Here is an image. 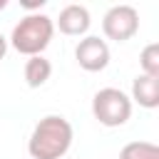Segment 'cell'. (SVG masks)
Returning a JSON list of instances; mask_svg holds the SVG:
<instances>
[{
	"mask_svg": "<svg viewBox=\"0 0 159 159\" xmlns=\"http://www.w3.org/2000/svg\"><path fill=\"white\" fill-rule=\"evenodd\" d=\"M75 60L82 70L87 72H102L109 65V47L104 40H99L97 35H87L84 40L77 42L75 47Z\"/></svg>",
	"mask_w": 159,
	"mask_h": 159,
	"instance_id": "obj_5",
	"label": "cell"
},
{
	"mask_svg": "<svg viewBox=\"0 0 159 159\" xmlns=\"http://www.w3.org/2000/svg\"><path fill=\"white\" fill-rule=\"evenodd\" d=\"M137 30H139V12L132 5H114L102 17V32L107 40L127 42L137 35Z\"/></svg>",
	"mask_w": 159,
	"mask_h": 159,
	"instance_id": "obj_4",
	"label": "cell"
},
{
	"mask_svg": "<svg viewBox=\"0 0 159 159\" xmlns=\"http://www.w3.org/2000/svg\"><path fill=\"white\" fill-rule=\"evenodd\" d=\"M45 5V0H32V2H22V7H27V10H40Z\"/></svg>",
	"mask_w": 159,
	"mask_h": 159,
	"instance_id": "obj_11",
	"label": "cell"
},
{
	"mask_svg": "<svg viewBox=\"0 0 159 159\" xmlns=\"http://www.w3.org/2000/svg\"><path fill=\"white\" fill-rule=\"evenodd\" d=\"M139 67H142V75H149V77H159V45L152 42L142 50L139 55Z\"/></svg>",
	"mask_w": 159,
	"mask_h": 159,
	"instance_id": "obj_10",
	"label": "cell"
},
{
	"mask_svg": "<svg viewBox=\"0 0 159 159\" xmlns=\"http://www.w3.org/2000/svg\"><path fill=\"white\" fill-rule=\"evenodd\" d=\"M5 52H7V37L0 32V60L5 57Z\"/></svg>",
	"mask_w": 159,
	"mask_h": 159,
	"instance_id": "obj_12",
	"label": "cell"
},
{
	"mask_svg": "<svg viewBox=\"0 0 159 159\" xmlns=\"http://www.w3.org/2000/svg\"><path fill=\"white\" fill-rule=\"evenodd\" d=\"M129 99H134L144 109H157L159 107V77L137 75L132 82V97Z\"/></svg>",
	"mask_w": 159,
	"mask_h": 159,
	"instance_id": "obj_7",
	"label": "cell"
},
{
	"mask_svg": "<svg viewBox=\"0 0 159 159\" xmlns=\"http://www.w3.org/2000/svg\"><path fill=\"white\" fill-rule=\"evenodd\" d=\"M50 75H52V62L47 57H42V55L27 57V62H25V82H27V87H32V89L42 87L50 80Z\"/></svg>",
	"mask_w": 159,
	"mask_h": 159,
	"instance_id": "obj_8",
	"label": "cell"
},
{
	"mask_svg": "<svg viewBox=\"0 0 159 159\" xmlns=\"http://www.w3.org/2000/svg\"><path fill=\"white\" fill-rule=\"evenodd\" d=\"M7 7V0H0V10H5Z\"/></svg>",
	"mask_w": 159,
	"mask_h": 159,
	"instance_id": "obj_13",
	"label": "cell"
},
{
	"mask_svg": "<svg viewBox=\"0 0 159 159\" xmlns=\"http://www.w3.org/2000/svg\"><path fill=\"white\" fill-rule=\"evenodd\" d=\"M72 124L60 114L42 117L27 142V152L32 159H62L72 147Z\"/></svg>",
	"mask_w": 159,
	"mask_h": 159,
	"instance_id": "obj_1",
	"label": "cell"
},
{
	"mask_svg": "<svg viewBox=\"0 0 159 159\" xmlns=\"http://www.w3.org/2000/svg\"><path fill=\"white\" fill-rule=\"evenodd\" d=\"M119 159H159V147L152 142H129L122 147Z\"/></svg>",
	"mask_w": 159,
	"mask_h": 159,
	"instance_id": "obj_9",
	"label": "cell"
},
{
	"mask_svg": "<svg viewBox=\"0 0 159 159\" xmlns=\"http://www.w3.org/2000/svg\"><path fill=\"white\" fill-rule=\"evenodd\" d=\"M92 114L104 127H122L132 117V99L117 87H104L92 97Z\"/></svg>",
	"mask_w": 159,
	"mask_h": 159,
	"instance_id": "obj_3",
	"label": "cell"
},
{
	"mask_svg": "<svg viewBox=\"0 0 159 159\" xmlns=\"http://www.w3.org/2000/svg\"><path fill=\"white\" fill-rule=\"evenodd\" d=\"M52 35H55V20L42 12H30L12 27L10 45L20 55L35 57V55H42V50L52 40Z\"/></svg>",
	"mask_w": 159,
	"mask_h": 159,
	"instance_id": "obj_2",
	"label": "cell"
},
{
	"mask_svg": "<svg viewBox=\"0 0 159 159\" xmlns=\"http://www.w3.org/2000/svg\"><path fill=\"white\" fill-rule=\"evenodd\" d=\"M92 25V17H89V10L84 5H65L60 10V17H57V27L62 35H70V37H80L89 30Z\"/></svg>",
	"mask_w": 159,
	"mask_h": 159,
	"instance_id": "obj_6",
	"label": "cell"
}]
</instances>
